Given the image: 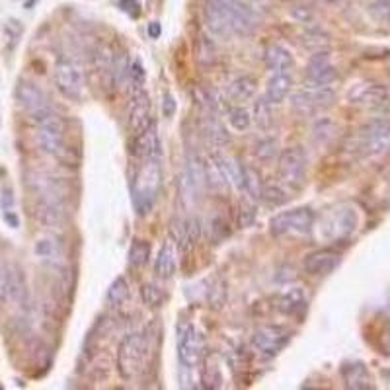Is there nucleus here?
Here are the masks:
<instances>
[{"mask_svg": "<svg viewBox=\"0 0 390 390\" xmlns=\"http://www.w3.org/2000/svg\"><path fill=\"white\" fill-rule=\"evenodd\" d=\"M309 307V297L302 287H291L277 300V309L287 316H300Z\"/></svg>", "mask_w": 390, "mask_h": 390, "instance_id": "21", "label": "nucleus"}, {"mask_svg": "<svg viewBox=\"0 0 390 390\" xmlns=\"http://www.w3.org/2000/svg\"><path fill=\"white\" fill-rule=\"evenodd\" d=\"M159 186H161V166L154 159H147V164L137 174L133 188V203L140 217H145L152 209Z\"/></svg>", "mask_w": 390, "mask_h": 390, "instance_id": "1", "label": "nucleus"}, {"mask_svg": "<svg viewBox=\"0 0 390 390\" xmlns=\"http://www.w3.org/2000/svg\"><path fill=\"white\" fill-rule=\"evenodd\" d=\"M203 18H205V26H207V31L211 35H215V38H230L232 35L222 0H207L205 8H203Z\"/></svg>", "mask_w": 390, "mask_h": 390, "instance_id": "15", "label": "nucleus"}, {"mask_svg": "<svg viewBox=\"0 0 390 390\" xmlns=\"http://www.w3.org/2000/svg\"><path fill=\"white\" fill-rule=\"evenodd\" d=\"M16 98L20 101V106L26 111H30L33 120H40L45 113H49L51 106L45 92L40 86H35L33 82L22 81L16 88Z\"/></svg>", "mask_w": 390, "mask_h": 390, "instance_id": "11", "label": "nucleus"}, {"mask_svg": "<svg viewBox=\"0 0 390 390\" xmlns=\"http://www.w3.org/2000/svg\"><path fill=\"white\" fill-rule=\"evenodd\" d=\"M260 200H263L266 203H270V205H275V207H277V205L287 203V201H289V195L281 190L279 186H263V188H261Z\"/></svg>", "mask_w": 390, "mask_h": 390, "instance_id": "38", "label": "nucleus"}, {"mask_svg": "<svg viewBox=\"0 0 390 390\" xmlns=\"http://www.w3.org/2000/svg\"><path fill=\"white\" fill-rule=\"evenodd\" d=\"M147 348L149 343L143 334H127L121 340L117 348V371H120L121 379L133 380L139 375L145 357H147Z\"/></svg>", "mask_w": 390, "mask_h": 390, "instance_id": "2", "label": "nucleus"}, {"mask_svg": "<svg viewBox=\"0 0 390 390\" xmlns=\"http://www.w3.org/2000/svg\"><path fill=\"white\" fill-rule=\"evenodd\" d=\"M318 4H322V6H328V8H332V6H338L341 0H316Z\"/></svg>", "mask_w": 390, "mask_h": 390, "instance_id": "54", "label": "nucleus"}, {"mask_svg": "<svg viewBox=\"0 0 390 390\" xmlns=\"http://www.w3.org/2000/svg\"><path fill=\"white\" fill-rule=\"evenodd\" d=\"M205 353V341L201 332L190 324L180 322L178 324V357L186 369H195L203 359Z\"/></svg>", "mask_w": 390, "mask_h": 390, "instance_id": "4", "label": "nucleus"}, {"mask_svg": "<svg viewBox=\"0 0 390 390\" xmlns=\"http://www.w3.org/2000/svg\"><path fill=\"white\" fill-rule=\"evenodd\" d=\"M149 35L152 40H159V38H161V24H159V22L149 24Z\"/></svg>", "mask_w": 390, "mask_h": 390, "instance_id": "53", "label": "nucleus"}, {"mask_svg": "<svg viewBox=\"0 0 390 390\" xmlns=\"http://www.w3.org/2000/svg\"><path fill=\"white\" fill-rule=\"evenodd\" d=\"M106 299H108L110 307H121L125 300L129 299V285H127L125 277H117V279L111 283Z\"/></svg>", "mask_w": 390, "mask_h": 390, "instance_id": "32", "label": "nucleus"}, {"mask_svg": "<svg viewBox=\"0 0 390 390\" xmlns=\"http://www.w3.org/2000/svg\"><path fill=\"white\" fill-rule=\"evenodd\" d=\"M291 14H293V18H295V20H299L300 24H310V22L314 20V14H312V10L304 8V6H295V8H291Z\"/></svg>", "mask_w": 390, "mask_h": 390, "instance_id": "48", "label": "nucleus"}, {"mask_svg": "<svg viewBox=\"0 0 390 390\" xmlns=\"http://www.w3.org/2000/svg\"><path fill=\"white\" fill-rule=\"evenodd\" d=\"M127 125L129 131L135 135H139L140 131H145L147 127L152 125V108H150L149 96L143 90H139L133 100H131L129 113H127Z\"/></svg>", "mask_w": 390, "mask_h": 390, "instance_id": "14", "label": "nucleus"}, {"mask_svg": "<svg viewBox=\"0 0 390 390\" xmlns=\"http://www.w3.org/2000/svg\"><path fill=\"white\" fill-rule=\"evenodd\" d=\"M225 299H227V289H225V283L220 279H217L209 289V304L215 307V309H220L225 304Z\"/></svg>", "mask_w": 390, "mask_h": 390, "instance_id": "43", "label": "nucleus"}, {"mask_svg": "<svg viewBox=\"0 0 390 390\" xmlns=\"http://www.w3.org/2000/svg\"><path fill=\"white\" fill-rule=\"evenodd\" d=\"M229 16L232 35H248L258 26V16L241 0H222Z\"/></svg>", "mask_w": 390, "mask_h": 390, "instance_id": "12", "label": "nucleus"}, {"mask_svg": "<svg viewBox=\"0 0 390 390\" xmlns=\"http://www.w3.org/2000/svg\"><path fill=\"white\" fill-rule=\"evenodd\" d=\"M341 379L346 389L350 390H371L373 389V379H371L369 369L361 361H350L343 363L341 367Z\"/></svg>", "mask_w": 390, "mask_h": 390, "instance_id": "19", "label": "nucleus"}, {"mask_svg": "<svg viewBox=\"0 0 390 390\" xmlns=\"http://www.w3.org/2000/svg\"><path fill=\"white\" fill-rule=\"evenodd\" d=\"M261 188H263V184H261L260 174L254 170V168H246L244 166V188H242V191H246L248 195L260 200Z\"/></svg>", "mask_w": 390, "mask_h": 390, "instance_id": "36", "label": "nucleus"}, {"mask_svg": "<svg viewBox=\"0 0 390 390\" xmlns=\"http://www.w3.org/2000/svg\"><path fill=\"white\" fill-rule=\"evenodd\" d=\"M254 220H256V207L252 205L250 201L242 200L241 207H238V227L248 229L254 225Z\"/></svg>", "mask_w": 390, "mask_h": 390, "instance_id": "41", "label": "nucleus"}, {"mask_svg": "<svg viewBox=\"0 0 390 390\" xmlns=\"http://www.w3.org/2000/svg\"><path fill=\"white\" fill-rule=\"evenodd\" d=\"M150 258V244L147 241H135L129 248V263L135 268L145 266Z\"/></svg>", "mask_w": 390, "mask_h": 390, "instance_id": "33", "label": "nucleus"}, {"mask_svg": "<svg viewBox=\"0 0 390 390\" xmlns=\"http://www.w3.org/2000/svg\"><path fill=\"white\" fill-rule=\"evenodd\" d=\"M314 225V211L309 207H299L293 211H283L275 215L270 222V230L273 236L283 234H304Z\"/></svg>", "mask_w": 390, "mask_h": 390, "instance_id": "6", "label": "nucleus"}, {"mask_svg": "<svg viewBox=\"0 0 390 390\" xmlns=\"http://www.w3.org/2000/svg\"><path fill=\"white\" fill-rule=\"evenodd\" d=\"M129 76L131 81H133V84H135L137 88H140V84L145 82V70L140 67V63H133V65H131Z\"/></svg>", "mask_w": 390, "mask_h": 390, "instance_id": "49", "label": "nucleus"}, {"mask_svg": "<svg viewBox=\"0 0 390 390\" xmlns=\"http://www.w3.org/2000/svg\"><path fill=\"white\" fill-rule=\"evenodd\" d=\"M338 79V70L332 65L330 55L326 51L314 53L307 67V82L309 86H330Z\"/></svg>", "mask_w": 390, "mask_h": 390, "instance_id": "13", "label": "nucleus"}, {"mask_svg": "<svg viewBox=\"0 0 390 390\" xmlns=\"http://www.w3.org/2000/svg\"><path fill=\"white\" fill-rule=\"evenodd\" d=\"M291 86H293V79H291L289 72H273V76L266 86V98L271 104H281L289 96Z\"/></svg>", "mask_w": 390, "mask_h": 390, "instance_id": "24", "label": "nucleus"}, {"mask_svg": "<svg viewBox=\"0 0 390 390\" xmlns=\"http://www.w3.org/2000/svg\"><path fill=\"white\" fill-rule=\"evenodd\" d=\"M229 121L234 131H246L250 127L252 117L250 113L244 110V108H234V110H230Z\"/></svg>", "mask_w": 390, "mask_h": 390, "instance_id": "40", "label": "nucleus"}, {"mask_svg": "<svg viewBox=\"0 0 390 390\" xmlns=\"http://www.w3.org/2000/svg\"><path fill=\"white\" fill-rule=\"evenodd\" d=\"M291 336L293 334L285 326H275V324L260 326L252 336V348L258 351L261 357H275L281 350L287 348Z\"/></svg>", "mask_w": 390, "mask_h": 390, "instance_id": "7", "label": "nucleus"}, {"mask_svg": "<svg viewBox=\"0 0 390 390\" xmlns=\"http://www.w3.org/2000/svg\"><path fill=\"white\" fill-rule=\"evenodd\" d=\"M271 106L273 104L268 98H260V100H256V104H254V120H256V125L263 131L271 129V125H273Z\"/></svg>", "mask_w": 390, "mask_h": 390, "instance_id": "31", "label": "nucleus"}, {"mask_svg": "<svg viewBox=\"0 0 390 390\" xmlns=\"http://www.w3.org/2000/svg\"><path fill=\"white\" fill-rule=\"evenodd\" d=\"M205 181L213 186V188H220L225 180H222V174H220L219 166H217V162L215 159H211L207 164H205Z\"/></svg>", "mask_w": 390, "mask_h": 390, "instance_id": "44", "label": "nucleus"}, {"mask_svg": "<svg viewBox=\"0 0 390 390\" xmlns=\"http://www.w3.org/2000/svg\"><path fill=\"white\" fill-rule=\"evenodd\" d=\"M22 31H24V28H22V24L18 20H8L6 22V26H4V33H6L8 41H12V45L20 40Z\"/></svg>", "mask_w": 390, "mask_h": 390, "instance_id": "47", "label": "nucleus"}, {"mask_svg": "<svg viewBox=\"0 0 390 390\" xmlns=\"http://www.w3.org/2000/svg\"><path fill=\"white\" fill-rule=\"evenodd\" d=\"M215 162L219 166L220 174H222V180L225 184H230L232 188L241 190L244 188V166L236 159L232 156H215Z\"/></svg>", "mask_w": 390, "mask_h": 390, "instance_id": "23", "label": "nucleus"}, {"mask_svg": "<svg viewBox=\"0 0 390 390\" xmlns=\"http://www.w3.org/2000/svg\"><path fill=\"white\" fill-rule=\"evenodd\" d=\"M55 84L69 100H81L84 94V74L81 67L70 59H60L55 65Z\"/></svg>", "mask_w": 390, "mask_h": 390, "instance_id": "8", "label": "nucleus"}, {"mask_svg": "<svg viewBox=\"0 0 390 390\" xmlns=\"http://www.w3.org/2000/svg\"><path fill=\"white\" fill-rule=\"evenodd\" d=\"M201 382H203V387L205 389H219L220 382V373H219V367L215 365V363H209L205 369H203V375H201Z\"/></svg>", "mask_w": 390, "mask_h": 390, "instance_id": "42", "label": "nucleus"}, {"mask_svg": "<svg viewBox=\"0 0 390 390\" xmlns=\"http://www.w3.org/2000/svg\"><path fill=\"white\" fill-rule=\"evenodd\" d=\"M6 287H8V268L0 260V300L6 299Z\"/></svg>", "mask_w": 390, "mask_h": 390, "instance_id": "50", "label": "nucleus"}, {"mask_svg": "<svg viewBox=\"0 0 390 390\" xmlns=\"http://www.w3.org/2000/svg\"><path fill=\"white\" fill-rule=\"evenodd\" d=\"M275 149H277V140L275 139H261L258 145H256V156L260 161H271L273 154H275Z\"/></svg>", "mask_w": 390, "mask_h": 390, "instance_id": "45", "label": "nucleus"}, {"mask_svg": "<svg viewBox=\"0 0 390 390\" xmlns=\"http://www.w3.org/2000/svg\"><path fill=\"white\" fill-rule=\"evenodd\" d=\"M279 180L289 188H300L307 174V156L299 147L283 149L279 154Z\"/></svg>", "mask_w": 390, "mask_h": 390, "instance_id": "9", "label": "nucleus"}, {"mask_svg": "<svg viewBox=\"0 0 390 390\" xmlns=\"http://www.w3.org/2000/svg\"><path fill=\"white\" fill-rule=\"evenodd\" d=\"M229 96L230 100L234 101H248L256 96L258 92V81L250 76V74H244V76H238L229 84Z\"/></svg>", "mask_w": 390, "mask_h": 390, "instance_id": "27", "label": "nucleus"}, {"mask_svg": "<svg viewBox=\"0 0 390 390\" xmlns=\"http://www.w3.org/2000/svg\"><path fill=\"white\" fill-rule=\"evenodd\" d=\"M369 14L373 20L390 26V0H375V2H371Z\"/></svg>", "mask_w": 390, "mask_h": 390, "instance_id": "39", "label": "nucleus"}, {"mask_svg": "<svg viewBox=\"0 0 390 390\" xmlns=\"http://www.w3.org/2000/svg\"><path fill=\"white\" fill-rule=\"evenodd\" d=\"M348 98L351 104H357V106H380L389 98V92L384 86H380L379 82L365 81L357 82L350 90Z\"/></svg>", "mask_w": 390, "mask_h": 390, "instance_id": "16", "label": "nucleus"}, {"mask_svg": "<svg viewBox=\"0 0 390 390\" xmlns=\"http://www.w3.org/2000/svg\"><path fill=\"white\" fill-rule=\"evenodd\" d=\"M302 45L318 53V51H324L330 45V40H328V35L322 33L320 30H309L302 35Z\"/></svg>", "mask_w": 390, "mask_h": 390, "instance_id": "37", "label": "nucleus"}, {"mask_svg": "<svg viewBox=\"0 0 390 390\" xmlns=\"http://www.w3.org/2000/svg\"><path fill=\"white\" fill-rule=\"evenodd\" d=\"M291 108L297 111L299 115H302V117H307V115H312L314 111H318L316 108H314L312 100L309 98L307 90L295 92V94L291 96Z\"/></svg>", "mask_w": 390, "mask_h": 390, "instance_id": "34", "label": "nucleus"}, {"mask_svg": "<svg viewBox=\"0 0 390 390\" xmlns=\"http://www.w3.org/2000/svg\"><path fill=\"white\" fill-rule=\"evenodd\" d=\"M38 123V143L40 149L51 156H63L65 154V121L60 120L55 111L51 110L43 117L35 120Z\"/></svg>", "mask_w": 390, "mask_h": 390, "instance_id": "3", "label": "nucleus"}, {"mask_svg": "<svg viewBox=\"0 0 390 390\" xmlns=\"http://www.w3.org/2000/svg\"><path fill=\"white\" fill-rule=\"evenodd\" d=\"M377 346L382 355H389L390 357V322H387L382 326V330L379 332V338H377Z\"/></svg>", "mask_w": 390, "mask_h": 390, "instance_id": "46", "label": "nucleus"}, {"mask_svg": "<svg viewBox=\"0 0 390 390\" xmlns=\"http://www.w3.org/2000/svg\"><path fill=\"white\" fill-rule=\"evenodd\" d=\"M266 67L271 72H289L293 69V57L283 45L273 43L266 49Z\"/></svg>", "mask_w": 390, "mask_h": 390, "instance_id": "26", "label": "nucleus"}, {"mask_svg": "<svg viewBox=\"0 0 390 390\" xmlns=\"http://www.w3.org/2000/svg\"><path fill=\"white\" fill-rule=\"evenodd\" d=\"M120 6L125 12H129L131 16H139V2L137 0H121Z\"/></svg>", "mask_w": 390, "mask_h": 390, "instance_id": "52", "label": "nucleus"}, {"mask_svg": "<svg viewBox=\"0 0 390 390\" xmlns=\"http://www.w3.org/2000/svg\"><path fill=\"white\" fill-rule=\"evenodd\" d=\"M140 297H143L147 307H161L162 302H164V299H166L164 291H162L156 283H145V285L140 287Z\"/></svg>", "mask_w": 390, "mask_h": 390, "instance_id": "35", "label": "nucleus"}, {"mask_svg": "<svg viewBox=\"0 0 390 390\" xmlns=\"http://www.w3.org/2000/svg\"><path fill=\"white\" fill-rule=\"evenodd\" d=\"M159 135L154 125H150L145 131H140L139 135H135L133 139V154L137 159H154V154L159 152Z\"/></svg>", "mask_w": 390, "mask_h": 390, "instance_id": "22", "label": "nucleus"}, {"mask_svg": "<svg viewBox=\"0 0 390 390\" xmlns=\"http://www.w3.org/2000/svg\"><path fill=\"white\" fill-rule=\"evenodd\" d=\"M200 129L201 135L209 140L211 145H215V147H220V145H225L229 140L227 131L220 125L217 110H201Z\"/></svg>", "mask_w": 390, "mask_h": 390, "instance_id": "20", "label": "nucleus"}, {"mask_svg": "<svg viewBox=\"0 0 390 390\" xmlns=\"http://www.w3.org/2000/svg\"><path fill=\"white\" fill-rule=\"evenodd\" d=\"M6 299L16 302L18 307H26L28 302V287L24 275L18 268H10L8 270V287H6Z\"/></svg>", "mask_w": 390, "mask_h": 390, "instance_id": "29", "label": "nucleus"}, {"mask_svg": "<svg viewBox=\"0 0 390 390\" xmlns=\"http://www.w3.org/2000/svg\"><path fill=\"white\" fill-rule=\"evenodd\" d=\"M162 111H164V115H166V117H172V115L176 113V100H174V96H172L170 92H168V94L164 96Z\"/></svg>", "mask_w": 390, "mask_h": 390, "instance_id": "51", "label": "nucleus"}, {"mask_svg": "<svg viewBox=\"0 0 390 390\" xmlns=\"http://www.w3.org/2000/svg\"><path fill=\"white\" fill-rule=\"evenodd\" d=\"M340 261L341 256L338 252L324 248V250L312 252L304 258V270L310 275H328L340 266Z\"/></svg>", "mask_w": 390, "mask_h": 390, "instance_id": "17", "label": "nucleus"}, {"mask_svg": "<svg viewBox=\"0 0 390 390\" xmlns=\"http://www.w3.org/2000/svg\"><path fill=\"white\" fill-rule=\"evenodd\" d=\"M357 149L367 156H379L390 150V121H371L357 133Z\"/></svg>", "mask_w": 390, "mask_h": 390, "instance_id": "5", "label": "nucleus"}, {"mask_svg": "<svg viewBox=\"0 0 390 390\" xmlns=\"http://www.w3.org/2000/svg\"><path fill=\"white\" fill-rule=\"evenodd\" d=\"M154 273L162 279H170L176 273V250H174V244L170 241L162 244L156 261H154Z\"/></svg>", "mask_w": 390, "mask_h": 390, "instance_id": "28", "label": "nucleus"}, {"mask_svg": "<svg viewBox=\"0 0 390 390\" xmlns=\"http://www.w3.org/2000/svg\"><path fill=\"white\" fill-rule=\"evenodd\" d=\"M33 250H35V256L40 260L49 263V266L57 268L60 261H63V246H60V242L55 236H43V238H40V241L35 242Z\"/></svg>", "mask_w": 390, "mask_h": 390, "instance_id": "25", "label": "nucleus"}, {"mask_svg": "<svg viewBox=\"0 0 390 390\" xmlns=\"http://www.w3.org/2000/svg\"><path fill=\"white\" fill-rule=\"evenodd\" d=\"M357 227V213L351 207H340V209L332 211L326 217L324 225H322L320 234L324 238L330 241H340V238H348L351 232Z\"/></svg>", "mask_w": 390, "mask_h": 390, "instance_id": "10", "label": "nucleus"}, {"mask_svg": "<svg viewBox=\"0 0 390 390\" xmlns=\"http://www.w3.org/2000/svg\"><path fill=\"white\" fill-rule=\"evenodd\" d=\"M195 60L200 63L201 67H205V69L217 63V47H215V41L211 40L209 35H205V33H201L200 40H197Z\"/></svg>", "mask_w": 390, "mask_h": 390, "instance_id": "30", "label": "nucleus"}, {"mask_svg": "<svg viewBox=\"0 0 390 390\" xmlns=\"http://www.w3.org/2000/svg\"><path fill=\"white\" fill-rule=\"evenodd\" d=\"M33 215L41 225H45L49 229H60L67 220V203L38 200Z\"/></svg>", "mask_w": 390, "mask_h": 390, "instance_id": "18", "label": "nucleus"}]
</instances>
